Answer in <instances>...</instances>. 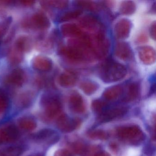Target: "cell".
Wrapping results in <instances>:
<instances>
[{"instance_id": "cell-1", "label": "cell", "mask_w": 156, "mask_h": 156, "mask_svg": "<svg viewBox=\"0 0 156 156\" xmlns=\"http://www.w3.org/2000/svg\"><path fill=\"white\" fill-rule=\"evenodd\" d=\"M126 73V68L124 66L117 62L109 61L103 66L99 74L104 82L110 83L121 80Z\"/></svg>"}, {"instance_id": "cell-2", "label": "cell", "mask_w": 156, "mask_h": 156, "mask_svg": "<svg viewBox=\"0 0 156 156\" xmlns=\"http://www.w3.org/2000/svg\"><path fill=\"white\" fill-rule=\"evenodd\" d=\"M91 40L92 51L95 55L98 58H102L107 55L110 48V43L104 32L95 34Z\"/></svg>"}, {"instance_id": "cell-3", "label": "cell", "mask_w": 156, "mask_h": 156, "mask_svg": "<svg viewBox=\"0 0 156 156\" xmlns=\"http://www.w3.org/2000/svg\"><path fill=\"white\" fill-rule=\"evenodd\" d=\"M61 54L73 62H80L85 59L89 52L75 45L69 44L60 51Z\"/></svg>"}, {"instance_id": "cell-4", "label": "cell", "mask_w": 156, "mask_h": 156, "mask_svg": "<svg viewBox=\"0 0 156 156\" xmlns=\"http://www.w3.org/2000/svg\"><path fill=\"white\" fill-rule=\"evenodd\" d=\"M79 23L83 29L90 32H96V34L104 32L100 22L93 15L83 16L79 20Z\"/></svg>"}, {"instance_id": "cell-5", "label": "cell", "mask_w": 156, "mask_h": 156, "mask_svg": "<svg viewBox=\"0 0 156 156\" xmlns=\"http://www.w3.org/2000/svg\"><path fill=\"white\" fill-rule=\"evenodd\" d=\"M29 24L38 30H45L50 28L51 22L45 14L41 12H36L31 17Z\"/></svg>"}, {"instance_id": "cell-6", "label": "cell", "mask_w": 156, "mask_h": 156, "mask_svg": "<svg viewBox=\"0 0 156 156\" xmlns=\"http://www.w3.org/2000/svg\"><path fill=\"white\" fill-rule=\"evenodd\" d=\"M132 27L131 22L128 19H123L117 23L115 27V34L117 39L123 40L129 36Z\"/></svg>"}, {"instance_id": "cell-7", "label": "cell", "mask_w": 156, "mask_h": 156, "mask_svg": "<svg viewBox=\"0 0 156 156\" xmlns=\"http://www.w3.org/2000/svg\"><path fill=\"white\" fill-rule=\"evenodd\" d=\"M32 65L34 69L39 72H50L53 67L52 60L48 57L43 55H38L34 58Z\"/></svg>"}, {"instance_id": "cell-8", "label": "cell", "mask_w": 156, "mask_h": 156, "mask_svg": "<svg viewBox=\"0 0 156 156\" xmlns=\"http://www.w3.org/2000/svg\"><path fill=\"white\" fill-rule=\"evenodd\" d=\"M115 54L118 58L123 61L130 60L133 55L131 47L125 42H119L116 44Z\"/></svg>"}, {"instance_id": "cell-9", "label": "cell", "mask_w": 156, "mask_h": 156, "mask_svg": "<svg viewBox=\"0 0 156 156\" xmlns=\"http://www.w3.org/2000/svg\"><path fill=\"white\" fill-rule=\"evenodd\" d=\"M139 57L140 61L146 65H151L155 62L156 52L152 47L149 46L140 47L138 50Z\"/></svg>"}, {"instance_id": "cell-10", "label": "cell", "mask_w": 156, "mask_h": 156, "mask_svg": "<svg viewBox=\"0 0 156 156\" xmlns=\"http://www.w3.org/2000/svg\"><path fill=\"white\" fill-rule=\"evenodd\" d=\"M55 135V132L53 129H44L35 134L34 138L36 141L51 144L58 140V137Z\"/></svg>"}, {"instance_id": "cell-11", "label": "cell", "mask_w": 156, "mask_h": 156, "mask_svg": "<svg viewBox=\"0 0 156 156\" xmlns=\"http://www.w3.org/2000/svg\"><path fill=\"white\" fill-rule=\"evenodd\" d=\"M60 29L61 33L66 37H71L76 39L81 37L84 34L78 26L73 23L63 24Z\"/></svg>"}, {"instance_id": "cell-12", "label": "cell", "mask_w": 156, "mask_h": 156, "mask_svg": "<svg viewBox=\"0 0 156 156\" xmlns=\"http://www.w3.org/2000/svg\"><path fill=\"white\" fill-rule=\"evenodd\" d=\"M25 80V72L20 68L12 70L7 77L8 83L16 87L22 86L24 83Z\"/></svg>"}, {"instance_id": "cell-13", "label": "cell", "mask_w": 156, "mask_h": 156, "mask_svg": "<svg viewBox=\"0 0 156 156\" xmlns=\"http://www.w3.org/2000/svg\"><path fill=\"white\" fill-rule=\"evenodd\" d=\"M77 80V77L74 74L70 72H66L60 75L58 82L62 87H70L76 84Z\"/></svg>"}, {"instance_id": "cell-14", "label": "cell", "mask_w": 156, "mask_h": 156, "mask_svg": "<svg viewBox=\"0 0 156 156\" xmlns=\"http://www.w3.org/2000/svg\"><path fill=\"white\" fill-rule=\"evenodd\" d=\"M19 132L18 129L13 125L9 126L2 131L0 134V140H4L7 141L16 140L19 136Z\"/></svg>"}, {"instance_id": "cell-15", "label": "cell", "mask_w": 156, "mask_h": 156, "mask_svg": "<svg viewBox=\"0 0 156 156\" xmlns=\"http://www.w3.org/2000/svg\"><path fill=\"white\" fill-rule=\"evenodd\" d=\"M31 46V42L29 37L26 36H20L16 40L14 44V49L23 54L29 51Z\"/></svg>"}, {"instance_id": "cell-16", "label": "cell", "mask_w": 156, "mask_h": 156, "mask_svg": "<svg viewBox=\"0 0 156 156\" xmlns=\"http://www.w3.org/2000/svg\"><path fill=\"white\" fill-rule=\"evenodd\" d=\"M123 88L121 86H113L105 90L104 96L108 100H113L120 96L123 93Z\"/></svg>"}, {"instance_id": "cell-17", "label": "cell", "mask_w": 156, "mask_h": 156, "mask_svg": "<svg viewBox=\"0 0 156 156\" xmlns=\"http://www.w3.org/2000/svg\"><path fill=\"white\" fill-rule=\"evenodd\" d=\"M80 88L87 94L90 95L94 94L99 87L97 83L90 80H86L81 83Z\"/></svg>"}, {"instance_id": "cell-18", "label": "cell", "mask_w": 156, "mask_h": 156, "mask_svg": "<svg viewBox=\"0 0 156 156\" xmlns=\"http://www.w3.org/2000/svg\"><path fill=\"white\" fill-rule=\"evenodd\" d=\"M136 10V5L132 1H124L119 7V12L121 14L125 15H131Z\"/></svg>"}, {"instance_id": "cell-19", "label": "cell", "mask_w": 156, "mask_h": 156, "mask_svg": "<svg viewBox=\"0 0 156 156\" xmlns=\"http://www.w3.org/2000/svg\"><path fill=\"white\" fill-rule=\"evenodd\" d=\"M23 152L19 146H10L0 151V156H20Z\"/></svg>"}, {"instance_id": "cell-20", "label": "cell", "mask_w": 156, "mask_h": 156, "mask_svg": "<svg viewBox=\"0 0 156 156\" xmlns=\"http://www.w3.org/2000/svg\"><path fill=\"white\" fill-rule=\"evenodd\" d=\"M82 11L80 9L74 10L65 12L60 17L61 22H67L78 18L82 14Z\"/></svg>"}, {"instance_id": "cell-21", "label": "cell", "mask_w": 156, "mask_h": 156, "mask_svg": "<svg viewBox=\"0 0 156 156\" xmlns=\"http://www.w3.org/2000/svg\"><path fill=\"white\" fill-rule=\"evenodd\" d=\"M76 5L82 9L90 11L96 12L98 10V6L96 3L89 1H78L76 2Z\"/></svg>"}, {"instance_id": "cell-22", "label": "cell", "mask_w": 156, "mask_h": 156, "mask_svg": "<svg viewBox=\"0 0 156 156\" xmlns=\"http://www.w3.org/2000/svg\"><path fill=\"white\" fill-rule=\"evenodd\" d=\"M127 98L132 99L136 97L139 92V87L136 83H131L128 86L127 89Z\"/></svg>"}, {"instance_id": "cell-23", "label": "cell", "mask_w": 156, "mask_h": 156, "mask_svg": "<svg viewBox=\"0 0 156 156\" xmlns=\"http://www.w3.org/2000/svg\"><path fill=\"white\" fill-rule=\"evenodd\" d=\"M9 97L7 93L2 88L0 87V109L7 108L9 105Z\"/></svg>"}, {"instance_id": "cell-24", "label": "cell", "mask_w": 156, "mask_h": 156, "mask_svg": "<svg viewBox=\"0 0 156 156\" xmlns=\"http://www.w3.org/2000/svg\"><path fill=\"white\" fill-rule=\"evenodd\" d=\"M48 2L50 6L59 9H66L69 4V2L67 1H51Z\"/></svg>"}, {"instance_id": "cell-25", "label": "cell", "mask_w": 156, "mask_h": 156, "mask_svg": "<svg viewBox=\"0 0 156 156\" xmlns=\"http://www.w3.org/2000/svg\"><path fill=\"white\" fill-rule=\"evenodd\" d=\"M9 20L3 23L0 24V39L2 38V36L4 35V33L6 31L8 26L9 23Z\"/></svg>"}, {"instance_id": "cell-26", "label": "cell", "mask_w": 156, "mask_h": 156, "mask_svg": "<svg viewBox=\"0 0 156 156\" xmlns=\"http://www.w3.org/2000/svg\"><path fill=\"white\" fill-rule=\"evenodd\" d=\"M156 22H154L151 24L150 30L151 36L154 41L156 40Z\"/></svg>"}, {"instance_id": "cell-27", "label": "cell", "mask_w": 156, "mask_h": 156, "mask_svg": "<svg viewBox=\"0 0 156 156\" xmlns=\"http://www.w3.org/2000/svg\"><path fill=\"white\" fill-rule=\"evenodd\" d=\"M147 41V36L145 34H142L139 36L138 38V41L140 42H146Z\"/></svg>"}, {"instance_id": "cell-28", "label": "cell", "mask_w": 156, "mask_h": 156, "mask_svg": "<svg viewBox=\"0 0 156 156\" xmlns=\"http://www.w3.org/2000/svg\"><path fill=\"white\" fill-rule=\"evenodd\" d=\"M21 3L25 6H30L34 3V2L31 1H22L20 2Z\"/></svg>"}]
</instances>
